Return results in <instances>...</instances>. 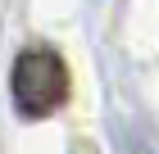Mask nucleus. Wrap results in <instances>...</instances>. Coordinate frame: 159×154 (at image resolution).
Returning a JSON list of instances; mask_svg holds the SVG:
<instances>
[{
  "label": "nucleus",
  "mask_w": 159,
  "mask_h": 154,
  "mask_svg": "<svg viewBox=\"0 0 159 154\" xmlns=\"http://www.w3.org/2000/svg\"><path fill=\"white\" fill-rule=\"evenodd\" d=\"M68 64L50 46H27L9 68V95L23 118H50L68 100Z\"/></svg>",
  "instance_id": "1"
}]
</instances>
